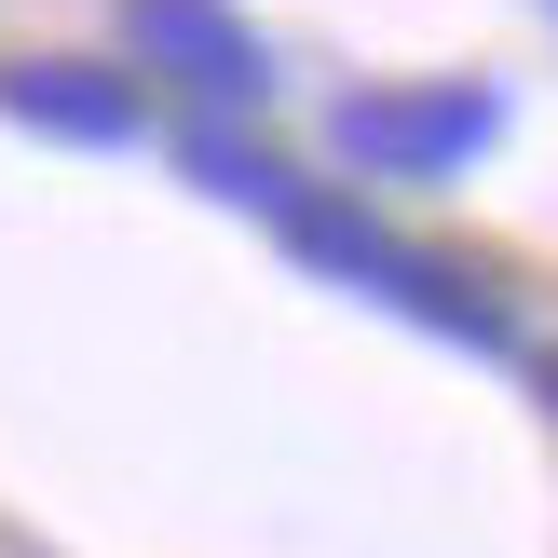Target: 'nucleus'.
Returning a JSON list of instances; mask_svg holds the SVG:
<instances>
[{"instance_id": "f257e3e1", "label": "nucleus", "mask_w": 558, "mask_h": 558, "mask_svg": "<svg viewBox=\"0 0 558 558\" xmlns=\"http://www.w3.org/2000/svg\"><path fill=\"white\" fill-rule=\"evenodd\" d=\"M259 232L287 245L300 272H327L341 300H368V314L423 327V341H450V354H532L518 300L490 287L477 259H450V245L396 232V218H381V191H354V178H300V163H287V191L259 205Z\"/></svg>"}, {"instance_id": "f03ea898", "label": "nucleus", "mask_w": 558, "mask_h": 558, "mask_svg": "<svg viewBox=\"0 0 558 558\" xmlns=\"http://www.w3.org/2000/svg\"><path fill=\"white\" fill-rule=\"evenodd\" d=\"M518 96L490 69H409V82H341L327 96V178L354 191H463L505 150Z\"/></svg>"}, {"instance_id": "20e7f679", "label": "nucleus", "mask_w": 558, "mask_h": 558, "mask_svg": "<svg viewBox=\"0 0 558 558\" xmlns=\"http://www.w3.org/2000/svg\"><path fill=\"white\" fill-rule=\"evenodd\" d=\"M0 123L41 136V150H150V82L123 54L27 41V54H0Z\"/></svg>"}, {"instance_id": "7ed1b4c3", "label": "nucleus", "mask_w": 558, "mask_h": 558, "mask_svg": "<svg viewBox=\"0 0 558 558\" xmlns=\"http://www.w3.org/2000/svg\"><path fill=\"white\" fill-rule=\"evenodd\" d=\"M109 54H123L150 96H178V123H259L272 109V27L245 14V0H123V27H109Z\"/></svg>"}, {"instance_id": "39448f33", "label": "nucleus", "mask_w": 558, "mask_h": 558, "mask_svg": "<svg viewBox=\"0 0 558 558\" xmlns=\"http://www.w3.org/2000/svg\"><path fill=\"white\" fill-rule=\"evenodd\" d=\"M532 396H545V423H558V354H532Z\"/></svg>"}, {"instance_id": "423d86ee", "label": "nucleus", "mask_w": 558, "mask_h": 558, "mask_svg": "<svg viewBox=\"0 0 558 558\" xmlns=\"http://www.w3.org/2000/svg\"><path fill=\"white\" fill-rule=\"evenodd\" d=\"M545 14H558V0H545Z\"/></svg>"}]
</instances>
